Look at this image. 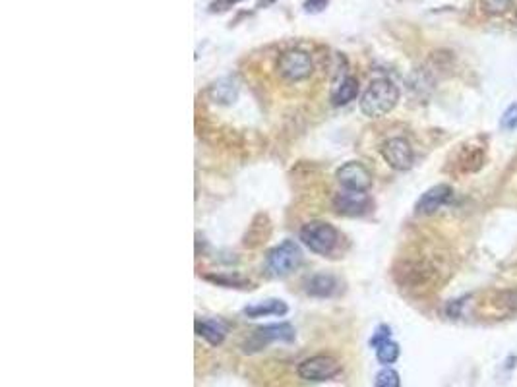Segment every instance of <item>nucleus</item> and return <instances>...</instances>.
<instances>
[{"mask_svg": "<svg viewBox=\"0 0 517 387\" xmlns=\"http://www.w3.org/2000/svg\"><path fill=\"white\" fill-rule=\"evenodd\" d=\"M516 4V0H482V10L488 16H500L510 12Z\"/></svg>", "mask_w": 517, "mask_h": 387, "instance_id": "nucleus-18", "label": "nucleus"}, {"mask_svg": "<svg viewBox=\"0 0 517 387\" xmlns=\"http://www.w3.org/2000/svg\"><path fill=\"white\" fill-rule=\"evenodd\" d=\"M209 95H211L213 101H217V103L229 105V103H232V101L237 99V95H239V87L235 85L232 80H221V82H217V84L211 85Z\"/></svg>", "mask_w": 517, "mask_h": 387, "instance_id": "nucleus-15", "label": "nucleus"}, {"mask_svg": "<svg viewBox=\"0 0 517 387\" xmlns=\"http://www.w3.org/2000/svg\"><path fill=\"white\" fill-rule=\"evenodd\" d=\"M382 157L395 171H409L415 161V153L405 137H390L382 145Z\"/></svg>", "mask_w": 517, "mask_h": 387, "instance_id": "nucleus-8", "label": "nucleus"}, {"mask_svg": "<svg viewBox=\"0 0 517 387\" xmlns=\"http://www.w3.org/2000/svg\"><path fill=\"white\" fill-rule=\"evenodd\" d=\"M196 335L201 337L204 341H208L211 347H219L223 345L229 333V326L225 324L223 319H196Z\"/></svg>", "mask_w": 517, "mask_h": 387, "instance_id": "nucleus-11", "label": "nucleus"}, {"mask_svg": "<svg viewBox=\"0 0 517 387\" xmlns=\"http://www.w3.org/2000/svg\"><path fill=\"white\" fill-rule=\"evenodd\" d=\"M333 209L340 215H347V217H359L364 213L370 211L372 199L366 192H353L343 190L333 196Z\"/></svg>", "mask_w": 517, "mask_h": 387, "instance_id": "nucleus-9", "label": "nucleus"}, {"mask_svg": "<svg viewBox=\"0 0 517 387\" xmlns=\"http://www.w3.org/2000/svg\"><path fill=\"white\" fill-rule=\"evenodd\" d=\"M278 70L289 82H301L312 74L314 64H312L310 54L304 51H287L279 56Z\"/></svg>", "mask_w": 517, "mask_h": 387, "instance_id": "nucleus-6", "label": "nucleus"}, {"mask_svg": "<svg viewBox=\"0 0 517 387\" xmlns=\"http://www.w3.org/2000/svg\"><path fill=\"white\" fill-rule=\"evenodd\" d=\"M302 264V250L294 240L283 242L271 248L266 256V267L273 277H287Z\"/></svg>", "mask_w": 517, "mask_h": 387, "instance_id": "nucleus-3", "label": "nucleus"}, {"mask_svg": "<svg viewBox=\"0 0 517 387\" xmlns=\"http://www.w3.org/2000/svg\"><path fill=\"white\" fill-rule=\"evenodd\" d=\"M451 194H454L451 186L436 184V186L428 188L423 196L418 197V202L415 204V213L417 215H432V213H436L440 207L448 204Z\"/></svg>", "mask_w": 517, "mask_h": 387, "instance_id": "nucleus-10", "label": "nucleus"}, {"mask_svg": "<svg viewBox=\"0 0 517 387\" xmlns=\"http://www.w3.org/2000/svg\"><path fill=\"white\" fill-rule=\"evenodd\" d=\"M341 366L340 362L335 360L330 355H314V357L304 358L299 368H297V374L301 380L306 381H330L332 378H335L340 374Z\"/></svg>", "mask_w": 517, "mask_h": 387, "instance_id": "nucleus-5", "label": "nucleus"}, {"mask_svg": "<svg viewBox=\"0 0 517 387\" xmlns=\"http://www.w3.org/2000/svg\"><path fill=\"white\" fill-rule=\"evenodd\" d=\"M399 352H401L399 345L390 339V341L382 343L378 349H376V358H378L380 364L390 366V364H394L395 360L399 358Z\"/></svg>", "mask_w": 517, "mask_h": 387, "instance_id": "nucleus-16", "label": "nucleus"}, {"mask_svg": "<svg viewBox=\"0 0 517 387\" xmlns=\"http://www.w3.org/2000/svg\"><path fill=\"white\" fill-rule=\"evenodd\" d=\"M504 130H516L517 128V103L510 105L506 109V113L502 114V121H500Z\"/></svg>", "mask_w": 517, "mask_h": 387, "instance_id": "nucleus-21", "label": "nucleus"}, {"mask_svg": "<svg viewBox=\"0 0 517 387\" xmlns=\"http://www.w3.org/2000/svg\"><path fill=\"white\" fill-rule=\"evenodd\" d=\"M208 281H213L217 285H223L227 289H250V283L242 281L239 277H208Z\"/></svg>", "mask_w": 517, "mask_h": 387, "instance_id": "nucleus-20", "label": "nucleus"}, {"mask_svg": "<svg viewBox=\"0 0 517 387\" xmlns=\"http://www.w3.org/2000/svg\"><path fill=\"white\" fill-rule=\"evenodd\" d=\"M392 339V327L386 326V324H382L374 329V333L370 337V347L372 349H378L382 343H386Z\"/></svg>", "mask_w": 517, "mask_h": 387, "instance_id": "nucleus-19", "label": "nucleus"}, {"mask_svg": "<svg viewBox=\"0 0 517 387\" xmlns=\"http://www.w3.org/2000/svg\"><path fill=\"white\" fill-rule=\"evenodd\" d=\"M325 4H328V0H306V10L309 12H320L322 8H325Z\"/></svg>", "mask_w": 517, "mask_h": 387, "instance_id": "nucleus-22", "label": "nucleus"}, {"mask_svg": "<svg viewBox=\"0 0 517 387\" xmlns=\"http://www.w3.org/2000/svg\"><path fill=\"white\" fill-rule=\"evenodd\" d=\"M335 176H337V183L341 184L343 190L368 192V188L372 186L370 171L359 161H349L345 165H341Z\"/></svg>", "mask_w": 517, "mask_h": 387, "instance_id": "nucleus-7", "label": "nucleus"}, {"mask_svg": "<svg viewBox=\"0 0 517 387\" xmlns=\"http://www.w3.org/2000/svg\"><path fill=\"white\" fill-rule=\"evenodd\" d=\"M374 387H401V378L394 368H384L376 374Z\"/></svg>", "mask_w": 517, "mask_h": 387, "instance_id": "nucleus-17", "label": "nucleus"}, {"mask_svg": "<svg viewBox=\"0 0 517 387\" xmlns=\"http://www.w3.org/2000/svg\"><path fill=\"white\" fill-rule=\"evenodd\" d=\"M237 2H239V0H217L216 4H213V10H217V6H223L225 10V8H231L232 4H237Z\"/></svg>", "mask_w": 517, "mask_h": 387, "instance_id": "nucleus-23", "label": "nucleus"}, {"mask_svg": "<svg viewBox=\"0 0 517 387\" xmlns=\"http://www.w3.org/2000/svg\"><path fill=\"white\" fill-rule=\"evenodd\" d=\"M399 101V90L394 82L380 78L370 82V85L361 95V111L368 118H382L394 111Z\"/></svg>", "mask_w": 517, "mask_h": 387, "instance_id": "nucleus-1", "label": "nucleus"}, {"mask_svg": "<svg viewBox=\"0 0 517 387\" xmlns=\"http://www.w3.org/2000/svg\"><path fill=\"white\" fill-rule=\"evenodd\" d=\"M289 312V306L283 300L279 298H268V300H262V302L256 304H248L247 308L242 310V314L250 319H258V318H268V316H285Z\"/></svg>", "mask_w": 517, "mask_h": 387, "instance_id": "nucleus-12", "label": "nucleus"}, {"mask_svg": "<svg viewBox=\"0 0 517 387\" xmlns=\"http://www.w3.org/2000/svg\"><path fill=\"white\" fill-rule=\"evenodd\" d=\"M359 80L353 76H345L341 78L340 82H335V85L332 87V93H330V97H332V103L335 106H341V105H347L351 101H355L359 97Z\"/></svg>", "mask_w": 517, "mask_h": 387, "instance_id": "nucleus-13", "label": "nucleus"}, {"mask_svg": "<svg viewBox=\"0 0 517 387\" xmlns=\"http://www.w3.org/2000/svg\"><path fill=\"white\" fill-rule=\"evenodd\" d=\"M304 290H306V295L316 296V298H330L337 290V279L333 275L318 274L306 281Z\"/></svg>", "mask_w": 517, "mask_h": 387, "instance_id": "nucleus-14", "label": "nucleus"}, {"mask_svg": "<svg viewBox=\"0 0 517 387\" xmlns=\"http://www.w3.org/2000/svg\"><path fill=\"white\" fill-rule=\"evenodd\" d=\"M299 238L310 252H314L318 256H330L340 244L337 228L328 221H310L306 225H302Z\"/></svg>", "mask_w": 517, "mask_h": 387, "instance_id": "nucleus-2", "label": "nucleus"}, {"mask_svg": "<svg viewBox=\"0 0 517 387\" xmlns=\"http://www.w3.org/2000/svg\"><path fill=\"white\" fill-rule=\"evenodd\" d=\"M294 337H297L294 327L291 326V324H287V321L271 324V326H262L258 327L254 333L248 337L247 343L242 345V350H244L247 355H252V352L262 350L263 347H268V345L273 341L293 343Z\"/></svg>", "mask_w": 517, "mask_h": 387, "instance_id": "nucleus-4", "label": "nucleus"}]
</instances>
